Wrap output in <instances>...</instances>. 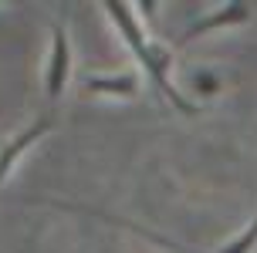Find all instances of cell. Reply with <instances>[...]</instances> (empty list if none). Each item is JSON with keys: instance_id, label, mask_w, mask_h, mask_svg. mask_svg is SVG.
<instances>
[{"instance_id": "obj_6", "label": "cell", "mask_w": 257, "mask_h": 253, "mask_svg": "<svg viewBox=\"0 0 257 253\" xmlns=\"http://www.w3.org/2000/svg\"><path fill=\"white\" fill-rule=\"evenodd\" d=\"M254 243H257V216H254V223H250L240 236H233L220 253H250V250H254Z\"/></svg>"}, {"instance_id": "obj_3", "label": "cell", "mask_w": 257, "mask_h": 253, "mask_svg": "<svg viewBox=\"0 0 257 253\" xmlns=\"http://www.w3.org/2000/svg\"><path fill=\"white\" fill-rule=\"evenodd\" d=\"M51 125H54L51 115H41V118H34L27 128L14 132V139H7L4 145H0V186H4V179L11 176V169L17 165V159H21V155H24L38 139H44V135L51 132Z\"/></svg>"}, {"instance_id": "obj_4", "label": "cell", "mask_w": 257, "mask_h": 253, "mask_svg": "<svg viewBox=\"0 0 257 253\" xmlns=\"http://www.w3.org/2000/svg\"><path fill=\"white\" fill-rule=\"evenodd\" d=\"M247 17H250V4H223L217 14H210V17H203L200 24L186 27L180 38H176V51L186 48L190 41L203 38V34H210V31H217V27H230V24H244Z\"/></svg>"}, {"instance_id": "obj_1", "label": "cell", "mask_w": 257, "mask_h": 253, "mask_svg": "<svg viewBox=\"0 0 257 253\" xmlns=\"http://www.w3.org/2000/svg\"><path fill=\"white\" fill-rule=\"evenodd\" d=\"M105 11L112 14V21H115V27L122 31V38L128 41V48H132V54L139 58L142 64V71H149V78H153V85L163 95H166L180 112L186 115H196L200 108L193 105V101H186L180 95V91L169 85V61H173V48H159V44H153V41H146V34H142V27L139 21H136V14H132V4H118V0H105L102 4Z\"/></svg>"}, {"instance_id": "obj_5", "label": "cell", "mask_w": 257, "mask_h": 253, "mask_svg": "<svg viewBox=\"0 0 257 253\" xmlns=\"http://www.w3.org/2000/svg\"><path fill=\"white\" fill-rule=\"evenodd\" d=\"M85 91H98V95H136L139 91V78L122 71V75L108 78H85Z\"/></svg>"}, {"instance_id": "obj_2", "label": "cell", "mask_w": 257, "mask_h": 253, "mask_svg": "<svg viewBox=\"0 0 257 253\" xmlns=\"http://www.w3.org/2000/svg\"><path fill=\"white\" fill-rule=\"evenodd\" d=\"M68 75H71V44H68L64 27L54 24V31H51V58H48V71H44V88H48V98L51 101L61 98L64 85H68Z\"/></svg>"}]
</instances>
